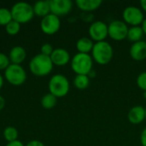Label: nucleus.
<instances>
[{
  "mask_svg": "<svg viewBox=\"0 0 146 146\" xmlns=\"http://www.w3.org/2000/svg\"><path fill=\"white\" fill-rule=\"evenodd\" d=\"M3 77H2V75L0 74V89L2 88V86H3Z\"/></svg>",
  "mask_w": 146,
  "mask_h": 146,
  "instance_id": "f704fd0d",
  "label": "nucleus"
},
{
  "mask_svg": "<svg viewBox=\"0 0 146 146\" xmlns=\"http://www.w3.org/2000/svg\"><path fill=\"white\" fill-rule=\"evenodd\" d=\"M34 15L40 17H44L50 14V1H38L33 6Z\"/></svg>",
  "mask_w": 146,
  "mask_h": 146,
  "instance_id": "a211bd4d",
  "label": "nucleus"
},
{
  "mask_svg": "<svg viewBox=\"0 0 146 146\" xmlns=\"http://www.w3.org/2000/svg\"><path fill=\"white\" fill-rule=\"evenodd\" d=\"M13 20L11 11L5 8L0 9V25L6 26Z\"/></svg>",
  "mask_w": 146,
  "mask_h": 146,
  "instance_id": "5701e85b",
  "label": "nucleus"
},
{
  "mask_svg": "<svg viewBox=\"0 0 146 146\" xmlns=\"http://www.w3.org/2000/svg\"><path fill=\"white\" fill-rule=\"evenodd\" d=\"M144 32L143 29L141 27V26H136V27H130L128 28V32H127V38L133 43L141 41L143 37H144Z\"/></svg>",
  "mask_w": 146,
  "mask_h": 146,
  "instance_id": "6ab92c4d",
  "label": "nucleus"
},
{
  "mask_svg": "<svg viewBox=\"0 0 146 146\" xmlns=\"http://www.w3.org/2000/svg\"><path fill=\"white\" fill-rule=\"evenodd\" d=\"M21 28V24L17 21L12 20L9 24L6 25V32L9 35H15L19 33Z\"/></svg>",
  "mask_w": 146,
  "mask_h": 146,
  "instance_id": "b1692460",
  "label": "nucleus"
},
{
  "mask_svg": "<svg viewBox=\"0 0 146 146\" xmlns=\"http://www.w3.org/2000/svg\"><path fill=\"white\" fill-rule=\"evenodd\" d=\"M54 49L52 47L51 44L46 43V44H44L41 47V54L43 55H45V56H50L52 52H53Z\"/></svg>",
  "mask_w": 146,
  "mask_h": 146,
  "instance_id": "bb28decb",
  "label": "nucleus"
},
{
  "mask_svg": "<svg viewBox=\"0 0 146 146\" xmlns=\"http://www.w3.org/2000/svg\"><path fill=\"white\" fill-rule=\"evenodd\" d=\"M4 75L8 82L14 86L22 85L27 80V73L19 64H9L5 69Z\"/></svg>",
  "mask_w": 146,
  "mask_h": 146,
  "instance_id": "423d86ee",
  "label": "nucleus"
},
{
  "mask_svg": "<svg viewBox=\"0 0 146 146\" xmlns=\"http://www.w3.org/2000/svg\"><path fill=\"white\" fill-rule=\"evenodd\" d=\"M95 75H96V72L92 69L91 72H90V74H88V76H89V78H94L95 77Z\"/></svg>",
  "mask_w": 146,
  "mask_h": 146,
  "instance_id": "72a5a7b5",
  "label": "nucleus"
},
{
  "mask_svg": "<svg viewBox=\"0 0 146 146\" xmlns=\"http://www.w3.org/2000/svg\"><path fill=\"white\" fill-rule=\"evenodd\" d=\"M128 26L121 20H115L108 25L109 37L115 41H122L127 37Z\"/></svg>",
  "mask_w": 146,
  "mask_h": 146,
  "instance_id": "6e6552de",
  "label": "nucleus"
},
{
  "mask_svg": "<svg viewBox=\"0 0 146 146\" xmlns=\"http://www.w3.org/2000/svg\"><path fill=\"white\" fill-rule=\"evenodd\" d=\"M128 121L133 125H139L145 120V108L136 105L131 108L127 114Z\"/></svg>",
  "mask_w": 146,
  "mask_h": 146,
  "instance_id": "ddd939ff",
  "label": "nucleus"
},
{
  "mask_svg": "<svg viewBox=\"0 0 146 146\" xmlns=\"http://www.w3.org/2000/svg\"><path fill=\"white\" fill-rule=\"evenodd\" d=\"M26 146H44V145L38 140H32L30 142H28Z\"/></svg>",
  "mask_w": 146,
  "mask_h": 146,
  "instance_id": "c85d7f7f",
  "label": "nucleus"
},
{
  "mask_svg": "<svg viewBox=\"0 0 146 146\" xmlns=\"http://www.w3.org/2000/svg\"><path fill=\"white\" fill-rule=\"evenodd\" d=\"M50 13L60 17L68 15L73 8V3L70 0H50Z\"/></svg>",
  "mask_w": 146,
  "mask_h": 146,
  "instance_id": "9b49d317",
  "label": "nucleus"
},
{
  "mask_svg": "<svg viewBox=\"0 0 146 146\" xmlns=\"http://www.w3.org/2000/svg\"><path fill=\"white\" fill-rule=\"evenodd\" d=\"M141 27H142V29H143L144 34H145V35H146V17L145 18V20H144L143 23L141 24Z\"/></svg>",
  "mask_w": 146,
  "mask_h": 146,
  "instance_id": "2f4dec72",
  "label": "nucleus"
},
{
  "mask_svg": "<svg viewBox=\"0 0 146 146\" xmlns=\"http://www.w3.org/2000/svg\"><path fill=\"white\" fill-rule=\"evenodd\" d=\"M90 85V78L88 75L77 74L74 79V86L79 90H86Z\"/></svg>",
  "mask_w": 146,
  "mask_h": 146,
  "instance_id": "aec40b11",
  "label": "nucleus"
},
{
  "mask_svg": "<svg viewBox=\"0 0 146 146\" xmlns=\"http://www.w3.org/2000/svg\"><path fill=\"white\" fill-rule=\"evenodd\" d=\"M145 120H146V108H145Z\"/></svg>",
  "mask_w": 146,
  "mask_h": 146,
  "instance_id": "e433bc0d",
  "label": "nucleus"
},
{
  "mask_svg": "<svg viewBox=\"0 0 146 146\" xmlns=\"http://www.w3.org/2000/svg\"><path fill=\"white\" fill-rule=\"evenodd\" d=\"M40 27L43 33L48 35H51L58 32V30L60 29L61 21L58 16L50 13L41 20Z\"/></svg>",
  "mask_w": 146,
  "mask_h": 146,
  "instance_id": "9d476101",
  "label": "nucleus"
},
{
  "mask_svg": "<svg viewBox=\"0 0 146 146\" xmlns=\"http://www.w3.org/2000/svg\"><path fill=\"white\" fill-rule=\"evenodd\" d=\"M75 3L84 13H90L98 9L103 2L102 0H77Z\"/></svg>",
  "mask_w": 146,
  "mask_h": 146,
  "instance_id": "2eb2a0df",
  "label": "nucleus"
},
{
  "mask_svg": "<svg viewBox=\"0 0 146 146\" xmlns=\"http://www.w3.org/2000/svg\"><path fill=\"white\" fill-rule=\"evenodd\" d=\"M56 103H57V98L51 93H47L44 95L41 99V104L46 110H50L54 108Z\"/></svg>",
  "mask_w": 146,
  "mask_h": 146,
  "instance_id": "412c9836",
  "label": "nucleus"
},
{
  "mask_svg": "<svg viewBox=\"0 0 146 146\" xmlns=\"http://www.w3.org/2000/svg\"><path fill=\"white\" fill-rule=\"evenodd\" d=\"M94 44L95 43L89 37L80 38L76 42V49L78 50V53L89 54L90 52H92Z\"/></svg>",
  "mask_w": 146,
  "mask_h": 146,
  "instance_id": "f3484780",
  "label": "nucleus"
},
{
  "mask_svg": "<svg viewBox=\"0 0 146 146\" xmlns=\"http://www.w3.org/2000/svg\"><path fill=\"white\" fill-rule=\"evenodd\" d=\"M137 86L143 92H146V72H143L139 74L136 80Z\"/></svg>",
  "mask_w": 146,
  "mask_h": 146,
  "instance_id": "393cba45",
  "label": "nucleus"
},
{
  "mask_svg": "<svg viewBox=\"0 0 146 146\" xmlns=\"http://www.w3.org/2000/svg\"><path fill=\"white\" fill-rule=\"evenodd\" d=\"M10 11L13 20L20 24L30 21L34 15L33 6L26 2H19L15 3Z\"/></svg>",
  "mask_w": 146,
  "mask_h": 146,
  "instance_id": "20e7f679",
  "label": "nucleus"
},
{
  "mask_svg": "<svg viewBox=\"0 0 146 146\" xmlns=\"http://www.w3.org/2000/svg\"><path fill=\"white\" fill-rule=\"evenodd\" d=\"M27 53L24 48L21 46H15L9 51V61L12 64H21L26 58Z\"/></svg>",
  "mask_w": 146,
  "mask_h": 146,
  "instance_id": "dca6fc26",
  "label": "nucleus"
},
{
  "mask_svg": "<svg viewBox=\"0 0 146 146\" xmlns=\"http://www.w3.org/2000/svg\"><path fill=\"white\" fill-rule=\"evenodd\" d=\"M140 143L142 146H146V127L140 133Z\"/></svg>",
  "mask_w": 146,
  "mask_h": 146,
  "instance_id": "cd10ccee",
  "label": "nucleus"
},
{
  "mask_svg": "<svg viewBox=\"0 0 146 146\" xmlns=\"http://www.w3.org/2000/svg\"><path fill=\"white\" fill-rule=\"evenodd\" d=\"M145 18V17L143 10L140 8L133 5L127 6L122 12L123 21L131 27L141 26Z\"/></svg>",
  "mask_w": 146,
  "mask_h": 146,
  "instance_id": "0eeeda50",
  "label": "nucleus"
},
{
  "mask_svg": "<svg viewBox=\"0 0 146 146\" xmlns=\"http://www.w3.org/2000/svg\"><path fill=\"white\" fill-rule=\"evenodd\" d=\"M91 56L93 62L96 63L99 65H107L113 59L114 50L112 45L107 41L97 42L94 44Z\"/></svg>",
  "mask_w": 146,
  "mask_h": 146,
  "instance_id": "f257e3e1",
  "label": "nucleus"
},
{
  "mask_svg": "<svg viewBox=\"0 0 146 146\" xmlns=\"http://www.w3.org/2000/svg\"><path fill=\"white\" fill-rule=\"evenodd\" d=\"M4 106H5V100L2 96H0V110H2L4 108Z\"/></svg>",
  "mask_w": 146,
  "mask_h": 146,
  "instance_id": "7c9ffc66",
  "label": "nucleus"
},
{
  "mask_svg": "<svg viewBox=\"0 0 146 146\" xmlns=\"http://www.w3.org/2000/svg\"><path fill=\"white\" fill-rule=\"evenodd\" d=\"M53 65L50 56L40 53L32 58L29 68L36 76H45L52 71Z\"/></svg>",
  "mask_w": 146,
  "mask_h": 146,
  "instance_id": "f03ea898",
  "label": "nucleus"
},
{
  "mask_svg": "<svg viewBox=\"0 0 146 146\" xmlns=\"http://www.w3.org/2000/svg\"><path fill=\"white\" fill-rule=\"evenodd\" d=\"M140 6H141L142 9L146 12V0H142L140 2Z\"/></svg>",
  "mask_w": 146,
  "mask_h": 146,
  "instance_id": "473e14b6",
  "label": "nucleus"
},
{
  "mask_svg": "<svg viewBox=\"0 0 146 146\" xmlns=\"http://www.w3.org/2000/svg\"><path fill=\"white\" fill-rule=\"evenodd\" d=\"M143 97H144V98L146 100V92H144V93H143Z\"/></svg>",
  "mask_w": 146,
  "mask_h": 146,
  "instance_id": "c9c22d12",
  "label": "nucleus"
},
{
  "mask_svg": "<svg viewBox=\"0 0 146 146\" xmlns=\"http://www.w3.org/2000/svg\"><path fill=\"white\" fill-rule=\"evenodd\" d=\"M6 146H24V145H23L21 141H19V140H15V141H13V142H9V143H8Z\"/></svg>",
  "mask_w": 146,
  "mask_h": 146,
  "instance_id": "c756f323",
  "label": "nucleus"
},
{
  "mask_svg": "<svg viewBox=\"0 0 146 146\" xmlns=\"http://www.w3.org/2000/svg\"><path fill=\"white\" fill-rule=\"evenodd\" d=\"M69 81L66 76L61 74L53 75L49 81L50 93L54 95L56 98L65 97L69 92Z\"/></svg>",
  "mask_w": 146,
  "mask_h": 146,
  "instance_id": "39448f33",
  "label": "nucleus"
},
{
  "mask_svg": "<svg viewBox=\"0 0 146 146\" xmlns=\"http://www.w3.org/2000/svg\"><path fill=\"white\" fill-rule=\"evenodd\" d=\"M119 146H123V145H119Z\"/></svg>",
  "mask_w": 146,
  "mask_h": 146,
  "instance_id": "4c0bfd02",
  "label": "nucleus"
},
{
  "mask_svg": "<svg viewBox=\"0 0 146 146\" xmlns=\"http://www.w3.org/2000/svg\"><path fill=\"white\" fill-rule=\"evenodd\" d=\"M9 58L3 53L0 52V70L6 69L9 66Z\"/></svg>",
  "mask_w": 146,
  "mask_h": 146,
  "instance_id": "a878e982",
  "label": "nucleus"
},
{
  "mask_svg": "<svg viewBox=\"0 0 146 146\" xmlns=\"http://www.w3.org/2000/svg\"><path fill=\"white\" fill-rule=\"evenodd\" d=\"M88 34L89 38L92 41H95V43L105 41L106 38L109 37L108 25L102 21H93L89 27Z\"/></svg>",
  "mask_w": 146,
  "mask_h": 146,
  "instance_id": "1a4fd4ad",
  "label": "nucleus"
},
{
  "mask_svg": "<svg viewBox=\"0 0 146 146\" xmlns=\"http://www.w3.org/2000/svg\"><path fill=\"white\" fill-rule=\"evenodd\" d=\"M130 56L137 62L146 59V42L144 40L132 44L129 50Z\"/></svg>",
  "mask_w": 146,
  "mask_h": 146,
  "instance_id": "f8f14e48",
  "label": "nucleus"
},
{
  "mask_svg": "<svg viewBox=\"0 0 146 146\" xmlns=\"http://www.w3.org/2000/svg\"><path fill=\"white\" fill-rule=\"evenodd\" d=\"M71 68L76 75H88L93 69V59L90 54L77 53L71 60Z\"/></svg>",
  "mask_w": 146,
  "mask_h": 146,
  "instance_id": "7ed1b4c3",
  "label": "nucleus"
},
{
  "mask_svg": "<svg viewBox=\"0 0 146 146\" xmlns=\"http://www.w3.org/2000/svg\"><path fill=\"white\" fill-rule=\"evenodd\" d=\"M3 137H4V139L9 143V142L15 141V140H17L18 132H17V130L15 127H8L3 131Z\"/></svg>",
  "mask_w": 146,
  "mask_h": 146,
  "instance_id": "4be33fe9",
  "label": "nucleus"
},
{
  "mask_svg": "<svg viewBox=\"0 0 146 146\" xmlns=\"http://www.w3.org/2000/svg\"><path fill=\"white\" fill-rule=\"evenodd\" d=\"M50 57L52 63L56 66H64L70 62V55L68 51L62 48L55 49Z\"/></svg>",
  "mask_w": 146,
  "mask_h": 146,
  "instance_id": "4468645a",
  "label": "nucleus"
}]
</instances>
